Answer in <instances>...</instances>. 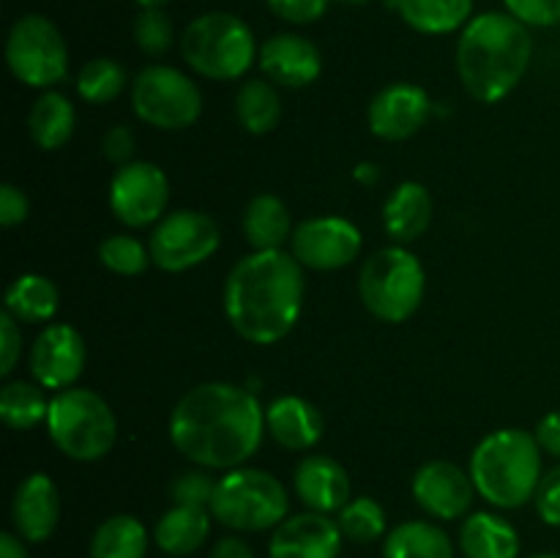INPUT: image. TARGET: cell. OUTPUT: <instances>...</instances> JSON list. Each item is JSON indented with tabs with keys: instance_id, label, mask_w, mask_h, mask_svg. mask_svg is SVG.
I'll return each mask as SVG.
<instances>
[{
	"instance_id": "cell-41",
	"label": "cell",
	"mask_w": 560,
	"mask_h": 558,
	"mask_svg": "<svg viewBox=\"0 0 560 558\" xmlns=\"http://www.w3.org/2000/svg\"><path fill=\"white\" fill-rule=\"evenodd\" d=\"M16 323L20 321L3 310V315H0V375H9L20 361L22 332Z\"/></svg>"
},
{
	"instance_id": "cell-30",
	"label": "cell",
	"mask_w": 560,
	"mask_h": 558,
	"mask_svg": "<svg viewBox=\"0 0 560 558\" xmlns=\"http://www.w3.org/2000/svg\"><path fill=\"white\" fill-rule=\"evenodd\" d=\"M235 113L249 135H268L282 120V98L271 80H246L235 96Z\"/></svg>"
},
{
	"instance_id": "cell-13",
	"label": "cell",
	"mask_w": 560,
	"mask_h": 558,
	"mask_svg": "<svg viewBox=\"0 0 560 558\" xmlns=\"http://www.w3.org/2000/svg\"><path fill=\"white\" fill-rule=\"evenodd\" d=\"M293 257L315 271H334L359 257L361 230L342 217H315L293 230Z\"/></svg>"
},
{
	"instance_id": "cell-1",
	"label": "cell",
	"mask_w": 560,
	"mask_h": 558,
	"mask_svg": "<svg viewBox=\"0 0 560 558\" xmlns=\"http://www.w3.org/2000/svg\"><path fill=\"white\" fill-rule=\"evenodd\" d=\"M266 410L260 399L235 383H200L175 405L170 441L202 468H241L260 449Z\"/></svg>"
},
{
	"instance_id": "cell-22",
	"label": "cell",
	"mask_w": 560,
	"mask_h": 558,
	"mask_svg": "<svg viewBox=\"0 0 560 558\" xmlns=\"http://www.w3.org/2000/svg\"><path fill=\"white\" fill-rule=\"evenodd\" d=\"M432 222V195L424 184L402 181L383 206V224L397 244H410L427 233Z\"/></svg>"
},
{
	"instance_id": "cell-5",
	"label": "cell",
	"mask_w": 560,
	"mask_h": 558,
	"mask_svg": "<svg viewBox=\"0 0 560 558\" xmlns=\"http://www.w3.org/2000/svg\"><path fill=\"white\" fill-rule=\"evenodd\" d=\"M180 55L206 80H238L260 55L255 33L230 11H208L191 20L180 36Z\"/></svg>"
},
{
	"instance_id": "cell-50",
	"label": "cell",
	"mask_w": 560,
	"mask_h": 558,
	"mask_svg": "<svg viewBox=\"0 0 560 558\" xmlns=\"http://www.w3.org/2000/svg\"><path fill=\"white\" fill-rule=\"evenodd\" d=\"M530 558H560L558 553H536V556H530Z\"/></svg>"
},
{
	"instance_id": "cell-40",
	"label": "cell",
	"mask_w": 560,
	"mask_h": 558,
	"mask_svg": "<svg viewBox=\"0 0 560 558\" xmlns=\"http://www.w3.org/2000/svg\"><path fill=\"white\" fill-rule=\"evenodd\" d=\"M534 503L536 512H539V518L545 520L547 525L560 528V465H556V468H550L541 476L539 487H536Z\"/></svg>"
},
{
	"instance_id": "cell-26",
	"label": "cell",
	"mask_w": 560,
	"mask_h": 558,
	"mask_svg": "<svg viewBox=\"0 0 560 558\" xmlns=\"http://www.w3.org/2000/svg\"><path fill=\"white\" fill-rule=\"evenodd\" d=\"M77 113L69 96L58 91H44L42 96L33 102L31 115H27V131H31L33 142L44 151H58L74 135Z\"/></svg>"
},
{
	"instance_id": "cell-46",
	"label": "cell",
	"mask_w": 560,
	"mask_h": 558,
	"mask_svg": "<svg viewBox=\"0 0 560 558\" xmlns=\"http://www.w3.org/2000/svg\"><path fill=\"white\" fill-rule=\"evenodd\" d=\"M0 558H27L20 534H11V531L0 534Z\"/></svg>"
},
{
	"instance_id": "cell-38",
	"label": "cell",
	"mask_w": 560,
	"mask_h": 558,
	"mask_svg": "<svg viewBox=\"0 0 560 558\" xmlns=\"http://www.w3.org/2000/svg\"><path fill=\"white\" fill-rule=\"evenodd\" d=\"M509 14L528 27L560 25V0H503Z\"/></svg>"
},
{
	"instance_id": "cell-28",
	"label": "cell",
	"mask_w": 560,
	"mask_h": 558,
	"mask_svg": "<svg viewBox=\"0 0 560 558\" xmlns=\"http://www.w3.org/2000/svg\"><path fill=\"white\" fill-rule=\"evenodd\" d=\"M60 293L44 274H22L5 290V312L20 323H44L58 312Z\"/></svg>"
},
{
	"instance_id": "cell-32",
	"label": "cell",
	"mask_w": 560,
	"mask_h": 558,
	"mask_svg": "<svg viewBox=\"0 0 560 558\" xmlns=\"http://www.w3.org/2000/svg\"><path fill=\"white\" fill-rule=\"evenodd\" d=\"M44 386L27 381L5 383L0 392V419L11 430H33L42 421H47L49 399L44 397Z\"/></svg>"
},
{
	"instance_id": "cell-25",
	"label": "cell",
	"mask_w": 560,
	"mask_h": 558,
	"mask_svg": "<svg viewBox=\"0 0 560 558\" xmlns=\"http://www.w3.org/2000/svg\"><path fill=\"white\" fill-rule=\"evenodd\" d=\"M211 509L175 503L156 523L153 539H156L159 550L167 556H189L211 534Z\"/></svg>"
},
{
	"instance_id": "cell-20",
	"label": "cell",
	"mask_w": 560,
	"mask_h": 558,
	"mask_svg": "<svg viewBox=\"0 0 560 558\" xmlns=\"http://www.w3.org/2000/svg\"><path fill=\"white\" fill-rule=\"evenodd\" d=\"M295 492L312 512H342L350 501V476L342 465L328 454H306L295 465Z\"/></svg>"
},
{
	"instance_id": "cell-29",
	"label": "cell",
	"mask_w": 560,
	"mask_h": 558,
	"mask_svg": "<svg viewBox=\"0 0 560 558\" xmlns=\"http://www.w3.org/2000/svg\"><path fill=\"white\" fill-rule=\"evenodd\" d=\"M383 558H454V542L427 520H408L386 536Z\"/></svg>"
},
{
	"instance_id": "cell-42",
	"label": "cell",
	"mask_w": 560,
	"mask_h": 558,
	"mask_svg": "<svg viewBox=\"0 0 560 558\" xmlns=\"http://www.w3.org/2000/svg\"><path fill=\"white\" fill-rule=\"evenodd\" d=\"M102 153L107 162L118 164V167L129 164L131 156H135V135H131L129 126H113V129L102 137Z\"/></svg>"
},
{
	"instance_id": "cell-6",
	"label": "cell",
	"mask_w": 560,
	"mask_h": 558,
	"mask_svg": "<svg viewBox=\"0 0 560 558\" xmlns=\"http://www.w3.org/2000/svg\"><path fill=\"white\" fill-rule=\"evenodd\" d=\"M47 430L66 457L96 463L113 452L118 421L102 394L91 388H63L49 399Z\"/></svg>"
},
{
	"instance_id": "cell-24",
	"label": "cell",
	"mask_w": 560,
	"mask_h": 558,
	"mask_svg": "<svg viewBox=\"0 0 560 558\" xmlns=\"http://www.w3.org/2000/svg\"><path fill=\"white\" fill-rule=\"evenodd\" d=\"M459 550L465 558H517L520 534L498 514L476 512L459 528Z\"/></svg>"
},
{
	"instance_id": "cell-47",
	"label": "cell",
	"mask_w": 560,
	"mask_h": 558,
	"mask_svg": "<svg viewBox=\"0 0 560 558\" xmlns=\"http://www.w3.org/2000/svg\"><path fill=\"white\" fill-rule=\"evenodd\" d=\"M355 178H359L361 184H375V181H377V167H375V164H370V162L359 164V170H355Z\"/></svg>"
},
{
	"instance_id": "cell-48",
	"label": "cell",
	"mask_w": 560,
	"mask_h": 558,
	"mask_svg": "<svg viewBox=\"0 0 560 558\" xmlns=\"http://www.w3.org/2000/svg\"><path fill=\"white\" fill-rule=\"evenodd\" d=\"M140 9H164L167 3H173V0H135Z\"/></svg>"
},
{
	"instance_id": "cell-37",
	"label": "cell",
	"mask_w": 560,
	"mask_h": 558,
	"mask_svg": "<svg viewBox=\"0 0 560 558\" xmlns=\"http://www.w3.org/2000/svg\"><path fill=\"white\" fill-rule=\"evenodd\" d=\"M217 481L208 470H186L170 487V496L175 503H184V507H202L211 509L213 492H217Z\"/></svg>"
},
{
	"instance_id": "cell-17",
	"label": "cell",
	"mask_w": 560,
	"mask_h": 558,
	"mask_svg": "<svg viewBox=\"0 0 560 558\" xmlns=\"http://www.w3.org/2000/svg\"><path fill=\"white\" fill-rule=\"evenodd\" d=\"M337 520L323 512H304L282 520L268 542L271 558H337L342 550Z\"/></svg>"
},
{
	"instance_id": "cell-12",
	"label": "cell",
	"mask_w": 560,
	"mask_h": 558,
	"mask_svg": "<svg viewBox=\"0 0 560 558\" xmlns=\"http://www.w3.org/2000/svg\"><path fill=\"white\" fill-rule=\"evenodd\" d=\"M170 202V181L151 162H129L109 181V208L129 228H148L164 217Z\"/></svg>"
},
{
	"instance_id": "cell-8",
	"label": "cell",
	"mask_w": 560,
	"mask_h": 558,
	"mask_svg": "<svg viewBox=\"0 0 560 558\" xmlns=\"http://www.w3.org/2000/svg\"><path fill=\"white\" fill-rule=\"evenodd\" d=\"M288 507V490L277 476L241 465L217 481L211 514L224 528L266 531L282 523Z\"/></svg>"
},
{
	"instance_id": "cell-39",
	"label": "cell",
	"mask_w": 560,
	"mask_h": 558,
	"mask_svg": "<svg viewBox=\"0 0 560 558\" xmlns=\"http://www.w3.org/2000/svg\"><path fill=\"white\" fill-rule=\"evenodd\" d=\"M266 5L290 25H310L326 14L331 0H266Z\"/></svg>"
},
{
	"instance_id": "cell-44",
	"label": "cell",
	"mask_w": 560,
	"mask_h": 558,
	"mask_svg": "<svg viewBox=\"0 0 560 558\" xmlns=\"http://www.w3.org/2000/svg\"><path fill=\"white\" fill-rule=\"evenodd\" d=\"M536 443L541 446V452H547L550 457L560 460V410H552L545 419L536 425Z\"/></svg>"
},
{
	"instance_id": "cell-35",
	"label": "cell",
	"mask_w": 560,
	"mask_h": 558,
	"mask_svg": "<svg viewBox=\"0 0 560 558\" xmlns=\"http://www.w3.org/2000/svg\"><path fill=\"white\" fill-rule=\"evenodd\" d=\"M98 260H102L104 268H109L113 274H120V277H137L148 268L151 263V249L140 244L131 235H109V239L102 241L98 246Z\"/></svg>"
},
{
	"instance_id": "cell-3",
	"label": "cell",
	"mask_w": 560,
	"mask_h": 558,
	"mask_svg": "<svg viewBox=\"0 0 560 558\" xmlns=\"http://www.w3.org/2000/svg\"><path fill=\"white\" fill-rule=\"evenodd\" d=\"M534 55L528 25L509 11H485L463 27L457 42V71L465 91L481 104L506 98L523 82Z\"/></svg>"
},
{
	"instance_id": "cell-11",
	"label": "cell",
	"mask_w": 560,
	"mask_h": 558,
	"mask_svg": "<svg viewBox=\"0 0 560 558\" xmlns=\"http://www.w3.org/2000/svg\"><path fill=\"white\" fill-rule=\"evenodd\" d=\"M219 244H222V233L213 217L180 208V211L164 213L153 224L148 249H151V260L162 271L175 274L206 263L219 249Z\"/></svg>"
},
{
	"instance_id": "cell-36",
	"label": "cell",
	"mask_w": 560,
	"mask_h": 558,
	"mask_svg": "<svg viewBox=\"0 0 560 558\" xmlns=\"http://www.w3.org/2000/svg\"><path fill=\"white\" fill-rule=\"evenodd\" d=\"M135 42L151 58H162L173 49L175 31L173 20L164 14V9H142L135 20Z\"/></svg>"
},
{
	"instance_id": "cell-14",
	"label": "cell",
	"mask_w": 560,
	"mask_h": 558,
	"mask_svg": "<svg viewBox=\"0 0 560 558\" xmlns=\"http://www.w3.org/2000/svg\"><path fill=\"white\" fill-rule=\"evenodd\" d=\"M85 339L69 323H52L31 348V372L38 386L63 392L85 370Z\"/></svg>"
},
{
	"instance_id": "cell-16",
	"label": "cell",
	"mask_w": 560,
	"mask_h": 558,
	"mask_svg": "<svg viewBox=\"0 0 560 558\" xmlns=\"http://www.w3.org/2000/svg\"><path fill=\"white\" fill-rule=\"evenodd\" d=\"M476 485L470 474L448 460H432L413 476V498L427 514L438 520H457L470 509Z\"/></svg>"
},
{
	"instance_id": "cell-9",
	"label": "cell",
	"mask_w": 560,
	"mask_h": 558,
	"mask_svg": "<svg viewBox=\"0 0 560 558\" xmlns=\"http://www.w3.org/2000/svg\"><path fill=\"white\" fill-rule=\"evenodd\" d=\"M5 63L27 88H52L69 74V47L60 27L44 14H25L5 38Z\"/></svg>"
},
{
	"instance_id": "cell-31",
	"label": "cell",
	"mask_w": 560,
	"mask_h": 558,
	"mask_svg": "<svg viewBox=\"0 0 560 558\" xmlns=\"http://www.w3.org/2000/svg\"><path fill=\"white\" fill-rule=\"evenodd\" d=\"M148 528L131 514H113L91 539V558H145Z\"/></svg>"
},
{
	"instance_id": "cell-43",
	"label": "cell",
	"mask_w": 560,
	"mask_h": 558,
	"mask_svg": "<svg viewBox=\"0 0 560 558\" xmlns=\"http://www.w3.org/2000/svg\"><path fill=\"white\" fill-rule=\"evenodd\" d=\"M27 211H31V206H27L25 191L16 189L14 184L0 186V224L3 228H16V224L25 222Z\"/></svg>"
},
{
	"instance_id": "cell-33",
	"label": "cell",
	"mask_w": 560,
	"mask_h": 558,
	"mask_svg": "<svg viewBox=\"0 0 560 558\" xmlns=\"http://www.w3.org/2000/svg\"><path fill=\"white\" fill-rule=\"evenodd\" d=\"M126 69L113 58H93L88 60L77 77V93L85 98L88 104H107L124 93Z\"/></svg>"
},
{
	"instance_id": "cell-19",
	"label": "cell",
	"mask_w": 560,
	"mask_h": 558,
	"mask_svg": "<svg viewBox=\"0 0 560 558\" xmlns=\"http://www.w3.org/2000/svg\"><path fill=\"white\" fill-rule=\"evenodd\" d=\"M11 520L25 542H44L52 536L60 520V492L47 474H31L20 481L11 501Z\"/></svg>"
},
{
	"instance_id": "cell-27",
	"label": "cell",
	"mask_w": 560,
	"mask_h": 558,
	"mask_svg": "<svg viewBox=\"0 0 560 558\" xmlns=\"http://www.w3.org/2000/svg\"><path fill=\"white\" fill-rule=\"evenodd\" d=\"M244 235L255 252L282 249L284 241L293 239L290 211L277 195L252 197L244 211Z\"/></svg>"
},
{
	"instance_id": "cell-7",
	"label": "cell",
	"mask_w": 560,
	"mask_h": 558,
	"mask_svg": "<svg viewBox=\"0 0 560 558\" xmlns=\"http://www.w3.org/2000/svg\"><path fill=\"white\" fill-rule=\"evenodd\" d=\"M427 277L419 257L405 246H386L370 255L359 274V295L383 323H405L424 299Z\"/></svg>"
},
{
	"instance_id": "cell-34",
	"label": "cell",
	"mask_w": 560,
	"mask_h": 558,
	"mask_svg": "<svg viewBox=\"0 0 560 558\" xmlns=\"http://www.w3.org/2000/svg\"><path fill=\"white\" fill-rule=\"evenodd\" d=\"M337 523L345 539L359 542V545H370V542L381 539L386 534V512H383V507L375 498L366 496L345 503Z\"/></svg>"
},
{
	"instance_id": "cell-10",
	"label": "cell",
	"mask_w": 560,
	"mask_h": 558,
	"mask_svg": "<svg viewBox=\"0 0 560 558\" xmlns=\"http://www.w3.org/2000/svg\"><path fill=\"white\" fill-rule=\"evenodd\" d=\"M137 118L156 129L175 131L195 124L202 113V93L189 74L173 66H145L131 82Z\"/></svg>"
},
{
	"instance_id": "cell-4",
	"label": "cell",
	"mask_w": 560,
	"mask_h": 558,
	"mask_svg": "<svg viewBox=\"0 0 560 558\" xmlns=\"http://www.w3.org/2000/svg\"><path fill=\"white\" fill-rule=\"evenodd\" d=\"M541 446L525 430H495L470 454V479L487 503L517 509L536 496L541 481Z\"/></svg>"
},
{
	"instance_id": "cell-18",
	"label": "cell",
	"mask_w": 560,
	"mask_h": 558,
	"mask_svg": "<svg viewBox=\"0 0 560 558\" xmlns=\"http://www.w3.org/2000/svg\"><path fill=\"white\" fill-rule=\"evenodd\" d=\"M257 63L273 85L306 88L320 77L323 55L317 44L301 33H277L262 42Z\"/></svg>"
},
{
	"instance_id": "cell-23",
	"label": "cell",
	"mask_w": 560,
	"mask_h": 558,
	"mask_svg": "<svg viewBox=\"0 0 560 558\" xmlns=\"http://www.w3.org/2000/svg\"><path fill=\"white\" fill-rule=\"evenodd\" d=\"M386 5L424 36H446L474 20V0H386Z\"/></svg>"
},
{
	"instance_id": "cell-49",
	"label": "cell",
	"mask_w": 560,
	"mask_h": 558,
	"mask_svg": "<svg viewBox=\"0 0 560 558\" xmlns=\"http://www.w3.org/2000/svg\"><path fill=\"white\" fill-rule=\"evenodd\" d=\"M337 3H345V5H366V3H372V0H337Z\"/></svg>"
},
{
	"instance_id": "cell-2",
	"label": "cell",
	"mask_w": 560,
	"mask_h": 558,
	"mask_svg": "<svg viewBox=\"0 0 560 558\" xmlns=\"http://www.w3.org/2000/svg\"><path fill=\"white\" fill-rule=\"evenodd\" d=\"M304 306V266L284 249L241 257L224 282V312L246 342L288 337Z\"/></svg>"
},
{
	"instance_id": "cell-45",
	"label": "cell",
	"mask_w": 560,
	"mask_h": 558,
	"mask_svg": "<svg viewBox=\"0 0 560 558\" xmlns=\"http://www.w3.org/2000/svg\"><path fill=\"white\" fill-rule=\"evenodd\" d=\"M211 558H255V553H252V547L246 545L244 539H238V536H224V539H219L217 545H213Z\"/></svg>"
},
{
	"instance_id": "cell-21",
	"label": "cell",
	"mask_w": 560,
	"mask_h": 558,
	"mask_svg": "<svg viewBox=\"0 0 560 558\" xmlns=\"http://www.w3.org/2000/svg\"><path fill=\"white\" fill-rule=\"evenodd\" d=\"M266 430L279 446L290 452H306L323 438L326 421L323 414L304 397L284 394L266 408Z\"/></svg>"
},
{
	"instance_id": "cell-15",
	"label": "cell",
	"mask_w": 560,
	"mask_h": 558,
	"mask_svg": "<svg viewBox=\"0 0 560 558\" xmlns=\"http://www.w3.org/2000/svg\"><path fill=\"white\" fill-rule=\"evenodd\" d=\"M432 102L424 88L410 85V82H392L383 91L375 93L366 120H370L372 135L388 142L410 140L421 126L430 120Z\"/></svg>"
}]
</instances>
